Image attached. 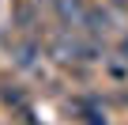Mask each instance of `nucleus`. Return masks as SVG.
<instances>
[{"label":"nucleus","mask_w":128,"mask_h":125,"mask_svg":"<svg viewBox=\"0 0 128 125\" xmlns=\"http://www.w3.org/2000/svg\"><path fill=\"white\" fill-rule=\"evenodd\" d=\"M38 57H42V42L23 34L15 46H12V65L15 68H38Z\"/></svg>","instance_id":"f257e3e1"},{"label":"nucleus","mask_w":128,"mask_h":125,"mask_svg":"<svg viewBox=\"0 0 128 125\" xmlns=\"http://www.w3.org/2000/svg\"><path fill=\"white\" fill-rule=\"evenodd\" d=\"M53 12L64 27H76L83 19V12H87V0H53Z\"/></svg>","instance_id":"f03ea898"},{"label":"nucleus","mask_w":128,"mask_h":125,"mask_svg":"<svg viewBox=\"0 0 128 125\" xmlns=\"http://www.w3.org/2000/svg\"><path fill=\"white\" fill-rule=\"evenodd\" d=\"M0 99H4V106H12V110H19V114L26 110V91H23L19 84H8L4 91H0Z\"/></svg>","instance_id":"7ed1b4c3"},{"label":"nucleus","mask_w":128,"mask_h":125,"mask_svg":"<svg viewBox=\"0 0 128 125\" xmlns=\"http://www.w3.org/2000/svg\"><path fill=\"white\" fill-rule=\"evenodd\" d=\"M106 76L109 80H128V61L124 57H109L106 61Z\"/></svg>","instance_id":"20e7f679"},{"label":"nucleus","mask_w":128,"mask_h":125,"mask_svg":"<svg viewBox=\"0 0 128 125\" xmlns=\"http://www.w3.org/2000/svg\"><path fill=\"white\" fill-rule=\"evenodd\" d=\"M117 57H124V61H128V34L120 38V46H117Z\"/></svg>","instance_id":"39448f33"}]
</instances>
